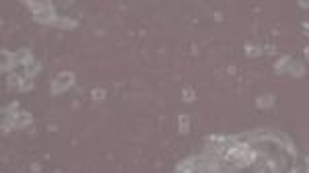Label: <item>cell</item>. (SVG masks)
<instances>
[{
	"label": "cell",
	"mask_w": 309,
	"mask_h": 173,
	"mask_svg": "<svg viewBox=\"0 0 309 173\" xmlns=\"http://www.w3.org/2000/svg\"><path fill=\"white\" fill-rule=\"evenodd\" d=\"M272 143H276L289 157H293V159L297 157V147H295V143H293V140H291L285 132H274V130H272Z\"/></svg>",
	"instance_id": "cell-3"
},
{
	"label": "cell",
	"mask_w": 309,
	"mask_h": 173,
	"mask_svg": "<svg viewBox=\"0 0 309 173\" xmlns=\"http://www.w3.org/2000/svg\"><path fill=\"white\" fill-rule=\"evenodd\" d=\"M256 173H281V171H278V167H276V163L272 159H264V161L260 163V167H258Z\"/></svg>",
	"instance_id": "cell-15"
},
{
	"label": "cell",
	"mask_w": 309,
	"mask_h": 173,
	"mask_svg": "<svg viewBox=\"0 0 309 173\" xmlns=\"http://www.w3.org/2000/svg\"><path fill=\"white\" fill-rule=\"evenodd\" d=\"M181 99H183V103H194L196 101V91L190 89V87H185L183 93H181Z\"/></svg>",
	"instance_id": "cell-16"
},
{
	"label": "cell",
	"mask_w": 309,
	"mask_h": 173,
	"mask_svg": "<svg viewBox=\"0 0 309 173\" xmlns=\"http://www.w3.org/2000/svg\"><path fill=\"white\" fill-rule=\"evenodd\" d=\"M25 6L33 12V14H39V12H45V10H52L54 4L48 2V0H25Z\"/></svg>",
	"instance_id": "cell-5"
},
{
	"label": "cell",
	"mask_w": 309,
	"mask_h": 173,
	"mask_svg": "<svg viewBox=\"0 0 309 173\" xmlns=\"http://www.w3.org/2000/svg\"><path fill=\"white\" fill-rule=\"evenodd\" d=\"M91 97L97 99V101H103L105 99V89H93L91 91Z\"/></svg>",
	"instance_id": "cell-18"
},
{
	"label": "cell",
	"mask_w": 309,
	"mask_h": 173,
	"mask_svg": "<svg viewBox=\"0 0 309 173\" xmlns=\"http://www.w3.org/2000/svg\"><path fill=\"white\" fill-rule=\"evenodd\" d=\"M274 52H276L274 45H264V54H274Z\"/></svg>",
	"instance_id": "cell-19"
},
{
	"label": "cell",
	"mask_w": 309,
	"mask_h": 173,
	"mask_svg": "<svg viewBox=\"0 0 309 173\" xmlns=\"http://www.w3.org/2000/svg\"><path fill=\"white\" fill-rule=\"evenodd\" d=\"M301 31H303V33L309 37V23H303V25H301Z\"/></svg>",
	"instance_id": "cell-21"
},
{
	"label": "cell",
	"mask_w": 309,
	"mask_h": 173,
	"mask_svg": "<svg viewBox=\"0 0 309 173\" xmlns=\"http://www.w3.org/2000/svg\"><path fill=\"white\" fill-rule=\"evenodd\" d=\"M305 169H307V173H309V157H307V161H305Z\"/></svg>",
	"instance_id": "cell-24"
},
{
	"label": "cell",
	"mask_w": 309,
	"mask_h": 173,
	"mask_svg": "<svg viewBox=\"0 0 309 173\" xmlns=\"http://www.w3.org/2000/svg\"><path fill=\"white\" fill-rule=\"evenodd\" d=\"M76 83V76L72 70H64V72H60L54 76V81L50 85V93L52 95H62V93H66L70 87H74Z\"/></svg>",
	"instance_id": "cell-2"
},
{
	"label": "cell",
	"mask_w": 309,
	"mask_h": 173,
	"mask_svg": "<svg viewBox=\"0 0 309 173\" xmlns=\"http://www.w3.org/2000/svg\"><path fill=\"white\" fill-rule=\"evenodd\" d=\"M31 124H33V116H31L29 112H21L19 109L17 114H12V116L2 120V132L6 134L10 128L12 130H23V128H29Z\"/></svg>",
	"instance_id": "cell-1"
},
{
	"label": "cell",
	"mask_w": 309,
	"mask_h": 173,
	"mask_svg": "<svg viewBox=\"0 0 309 173\" xmlns=\"http://www.w3.org/2000/svg\"><path fill=\"white\" fill-rule=\"evenodd\" d=\"M39 70H41V64H39V62H37L35 58H31V60L27 62V64L23 66V74H25L27 78H35V76L39 74Z\"/></svg>",
	"instance_id": "cell-9"
},
{
	"label": "cell",
	"mask_w": 309,
	"mask_h": 173,
	"mask_svg": "<svg viewBox=\"0 0 309 173\" xmlns=\"http://www.w3.org/2000/svg\"><path fill=\"white\" fill-rule=\"evenodd\" d=\"M252 136V143H272V130L268 128H262V130H250Z\"/></svg>",
	"instance_id": "cell-6"
},
{
	"label": "cell",
	"mask_w": 309,
	"mask_h": 173,
	"mask_svg": "<svg viewBox=\"0 0 309 173\" xmlns=\"http://www.w3.org/2000/svg\"><path fill=\"white\" fill-rule=\"evenodd\" d=\"M299 8H309V0H299Z\"/></svg>",
	"instance_id": "cell-20"
},
{
	"label": "cell",
	"mask_w": 309,
	"mask_h": 173,
	"mask_svg": "<svg viewBox=\"0 0 309 173\" xmlns=\"http://www.w3.org/2000/svg\"><path fill=\"white\" fill-rule=\"evenodd\" d=\"M274 103H276V95H274V93H266V95H260L256 99V107H260V109H270Z\"/></svg>",
	"instance_id": "cell-10"
},
{
	"label": "cell",
	"mask_w": 309,
	"mask_h": 173,
	"mask_svg": "<svg viewBox=\"0 0 309 173\" xmlns=\"http://www.w3.org/2000/svg\"><path fill=\"white\" fill-rule=\"evenodd\" d=\"M307 157H309V155H307Z\"/></svg>",
	"instance_id": "cell-25"
},
{
	"label": "cell",
	"mask_w": 309,
	"mask_h": 173,
	"mask_svg": "<svg viewBox=\"0 0 309 173\" xmlns=\"http://www.w3.org/2000/svg\"><path fill=\"white\" fill-rule=\"evenodd\" d=\"M262 54H264V48L262 45H256V43H245V56L250 58V60H254V58H260Z\"/></svg>",
	"instance_id": "cell-12"
},
{
	"label": "cell",
	"mask_w": 309,
	"mask_h": 173,
	"mask_svg": "<svg viewBox=\"0 0 309 173\" xmlns=\"http://www.w3.org/2000/svg\"><path fill=\"white\" fill-rule=\"evenodd\" d=\"M190 122H192V118L188 116V114H181L179 118H177V132L181 134V136H185V134H188L190 132Z\"/></svg>",
	"instance_id": "cell-13"
},
{
	"label": "cell",
	"mask_w": 309,
	"mask_h": 173,
	"mask_svg": "<svg viewBox=\"0 0 309 173\" xmlns=\"http://www.w3.org/2000/svg\"><path fill=\"white\" fill-rule=\"evenodd\" d=\"M303 56H305V60H309V45H307V48L303 50Z\"/></svg>",
	"instance_id": "cell-22"
},
{
	"label": "cell",
	"mask_w": 309,
	"mask_h": 173,
	"mask_svg": "<svg viewBox=\"0 0 309 173\" xmlns=\"http://www.w3.org/2000/svg\"><path fill=\"white\" fill-rule=\"evenodd\" d=\"M17 89H19L21 93H29L31 89H33V78H27V76H25L23 81L19 83V87H17Z\"/></svg>",
	"instance_id": "cell-17"
},
{
	"label": "cell",
	"mask_w": 309,
	"mask_h": 173,
	"mask_svg": "<svg viewBox=\"0 0 309 173\" xmlns=\"http://www.w3.org/2000/svg\"><path fill=\"white\" fill-rule=\"evenodd\" d=\"M291 56H281L276 60V64H274V70H276V74H287V68H289V64H291Z\"/></svg>",
	"instance_id": "cell-14"
},
{
	"label": "cell",
	"mask_w": 309,
	"mask_h": 173,
	"mask_svg": "<svg viewBox=\"0 0 309 173\" xmlns=\"http://www.w3.org/2000/svg\"><path fill=\"white\" fill-rule=\"evenodd\" d=\"M198 165H200V157L198 155L185 157L183 161L177 163V167L173 169V173H196L198 171Z\"/></svg>",
	"instance_id": "cell-4"
},
{
	"label": "cell",
	"mask_w": 309,
	"mask_h": 173,
	"mask_svg": "<svg viewBox=\"0 0 309 173\" xmlns=\"http://www.w3.org/2000/svg\"><path fill=\"white\" fill-rule=\"evenodd\" d=\"M287 173H301V171H299V169H297V167H293V169H289V171H287Z\"/></svg>",
	"instance_id": "cell-23"
},
{
	"label": "cell",
	"mask_w": 309,
	"mask_h": 173,
	"mask_svg": "<svg viewBox=\"0 0 309 173\" xmlns=\"http://www.w3.org/2000/svg\"><path fill=\"white\" fill-rule=\"evenodd\" d=\"M56 10H45V12H39V14H33V21L39 23V25H45V27H52V23L56 21Z\"/></svg>",
	"instance_id": "cell-7"
},
{
	"label": "cell",
	"mask_w": 309,
	"mask_h": 173,
	"mask_svg": "<svg viewBox=\"0 0 309 173\" xmlns=\"http://www.w3.org/2000/svg\"><path fill=\"white\" fill-rule=\"evenodd\" d=\"M52 27L56 29H74V27H79V23H76L74 19H68V17H56V21L52 23Z\"/></svg>",
	"instance_id": "cell-11"
},
{
	"label": "cell",
	"mask_w": 309,
	"mask_h": 173,
	"mask_svg": "<svg viewBox=\"0 0 309 173\" xmlns=\"http://www.w3.org/2000/svg\"><path fill=\"white\" fill-rule=\"evenodd\" d=\"M287 74L293 76V78H303L305 76V64L299 60H291V64L287 68Z\"/></svg>",
	"instance_id": "cell-8"
}]
</instances>
